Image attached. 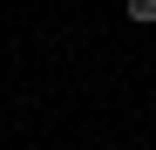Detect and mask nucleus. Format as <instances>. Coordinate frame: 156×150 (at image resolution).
<instances>
[{"instance_id": "nucleus-1", "label": "nucleus", "mask_w": 156, "mask_h": 150, "mask_svg": "<svg viewBox=\"0 0 156 150\" xmlns=\"http://www.w3.org/2000/svg\"><path fill=\"white\" fill-rule=\"evenodd\" d=\"M122 14L136 21V28H156V0H122Z\"/></svg>"}]
</instances>
